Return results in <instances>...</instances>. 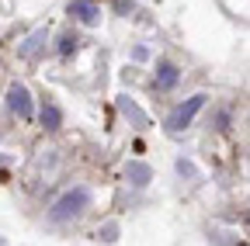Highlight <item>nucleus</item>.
Listing matches in <instances>:
<instances>
[{
    "label": "nucleus",
    "mask_w": 250,
    "mask_h": 246,
    "mask_svg": "<svg viewBox=\"0 0 250 246\" xmlns=\"http://www.w3.org/2000/svg\"><path fill=\"white\" fill-rule=\"evenodd\" d=\"M87 205H90L87 188H73L70 194H62V198L52 205V219H56V222H66V219H73V215H80Z\"/></svg>",
    "instance_id": "obj_1"
},
{
    "label": "nucleus",
    "mask_w": 250,
    "mask_h": 246,
    "mask_svg": "<svg viewBox=\"0 0 250 246\" xmlns=\"http://www.w3.org/2000/svg\"><path fill=\"white\" fill-rule=\"evenodd\" d=\"M205 108V94H195V97H188V104H181L170 118H167V129L170 132H181V129H188L195 121V114Z\"/></svg>",
    "instance_id": "obj_2"
},
{
    "label": "nucleus",
    "mask_w": 250,
    "mask_h": 246,
    "mask_svg": "<svg viewBox=\"0 0 250 246\" xmlns=\"http://www.w3.org/2000/svg\"><path fill=\"white\" fill-rule=\"evenodd\" d=\"M7 108H11L14 114H21L24 121L31 118V97H28V90H24L21 83H14V87L7 90Z\"/></svg>",
    "instance_id": "obj_3"
},
{
    "label": "nucleus",
    "mask_w": 250,
    "mask_h": 246,
    "mask_svg": "<svg viewBox=\"0 0 250 246\" xmlns=\"http://www.w3.org/2000/svg\"><path fill=\"white\" fill-rule=\"evenodd\" d=\"M70 14L80 18L83 24H94V21H98V7H94L90 0H73V4H70Z\"/></svg>",
    "instance_id": "obj_4"
},
{
    "label": "nucleus",
    "mask_w": 250,
    "mask_h": 246,
    "mask_svg": "<svg viewBox=\"0 0 250 246\" xmlns=\"http://www.w3.org/2000/svg\"><path fill=\"white\" fill-rule=\"evenodd\" d=\"M174 83H177V66L174 63H160V66H156V87L170 90Z\"/></svg>",
    "instance_id": "obj_5"
},
{
    "label": "nucleus",
    "mask_w": 250,
    "mask_h": 246,
    "mask_svg": "<svg viewBox=\"0 0 250 246\" xmlns=\"http://www.w3.org/2000/svg\"><path fill=\"white\" fill-rule=\"evenodd\" d=\"M125 177H129L132 184H139V188H143V184L149 180V167H146V163H129V167H125Z\"/></svg>",
    "instance_id": "obj_6"
},
{
    "label": "nucleus",
    "mask_w": 250,
    "mask_h": 246,
    "mask_svg": "<svg viewBox=\"0 0 250 246\" xmlns=\"http://www.w3.org/2000/svg\"><path fill=\"white\" fill-rule=\"evenodd\" d=\"M59 121H62L59 108H56V104H45V108H42V125H45L49 132H56V129H59Z\"/></svg>",
    "instance_id": "obj_7"
},
{
    "label": "nucleus",
    "mask_w": 250,
    "mask_h": 246,
    "mask_svg": "<svg viewBox=\"0 0 250 246\" xmlns=\"http://www.w3.org/2000/svg\"><path fill=\"white\" fill-rule=\"evenodd\" d=\"M122 111H125V114H129V118L136 121V125H139V129H146V114H143V111H139V108H136L132 101H122Z\"/></svg>",
    "instance_id": "obj_8"
},
{
    "label": "nucleus",
    "mask_w": 250,
    "mask_h": 246,
    "mask_svg": "<svg viewBox=\"0 0 250 246\" xmlns=\"http://www.w3.org/2000/svg\"><path fill=\"white\" fill-rule=\"evenodd\" d=\"M42 38H45V32H35V35H31V38L21 45V56H31V52H35V45H39Z\"/></svg>",
    "instance_id": "obj_9"
},
{
    "label": "nucleus",
    "mask_w": 250,
    "mask_h": 246,
    "mask_svg": "<svg viewBox=\"0 0 250 246\" xmlns=\"http://www.w3.org/2000/svg\"><path fill=\"white\" fill-rule=\"evenodd\" d=\"M73 49H77V38H73V35H62V38H59V52H62V56L73 52Z\"/></svg>",
    "instance_id": "obj_10"
}]
</instances>
